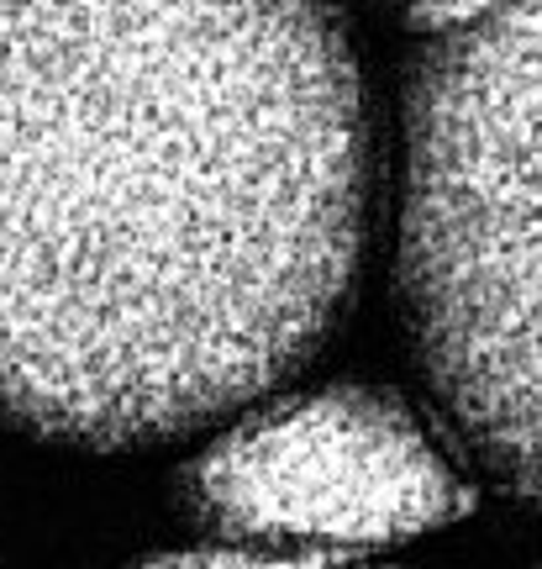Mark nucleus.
<instances>
[{"label":"nucleus","mask_w":542,"mask_h":569,"mask_svg":"<svg viewBox=\"0 0 542 569\" xmlns=\"http://www.w3.org/2000/svg\"><path fill=\"white\" fill-rule=\"evenodd\" d=\"M395 290L448 432L542 507V0L411 38Z\"/></svg>","instance_id":"f03ea898"},{"label":"nucleus","mask_w":542,"mask_h":569,"mask_svg":"<svg viewBox=\"0 0 542 569\" xmlns=\"http://www.w3.org/2000/svg\"><path fill=\"white\" fill-rule=\"evenodd\" d=\"M138 569H374V565H342L338 553H301V559H259V553H159Z\"/></svg>","instance_id":"20e7f679"},{"label":"nucleus","mask_w":542,"mask_h":569,"mask_svg":"<svg viewBox=\"0 0 542 569\" xmlns=\"http://www.w3.org/2000/svg\"><path fill=\"white\" fill-rule=\"evenodd\" d=\"M205 532L274 549H395L469 517L474 490L395 396L332 386L242 417L180 475Z\"/></svg>","instance_id":"7ed1b4c3"},{"label":"nucleus","mask_w":542,"mask_h":569,"mask_svg":"<svg viewBox=\"0 0 542 569\" xmlns=\"http://www.w3.org/2000/svg\"><path fill=\"white\" fill-rule=\"evenodd\" d=\"M484 6H495V0H411V38H426V32H448V27H459V21L480 17Z\"/></svg>","instance_id":"39448f33"},{"label":"nucleus","mask_w":542,"mask_h":569,"mask_svg":"<svg viewBox=\"0 0 542 569\" xmlns=\"http://www.w3.org/2000/svg\"><path fill=\"white\" fill-rule=\"evenodd\" d=\"M374 132L338 0H0V417L148 448L353 296Z\"/></svg>","instance_id":"f257e3e1"}]
</instances>
